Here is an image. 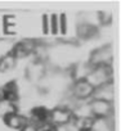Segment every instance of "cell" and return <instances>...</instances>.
Wrapping results in <instances>:
<instances>
[{
  "mask_svg": "<svg viewBox=\"0 0 121 131\" xmlns=\"http://www.w3.org/2000/svg\"><path fill=\"white\" fill-rule=\"evenodd\" d=\"M85 81L93 89H97L107 82H113V66L112 67H93V70L85 77Z\"/></svg>",
  "mask_w": 121,
  "mask_h": 131,
  "instance_id": "6da1fadb",
  "label": "cell"
},
{
  "mask_svg": "<svg viewBox=\"0 0 121 131\" xmlns=\"http://www.w3.org/2000/svg\"><path fill=\"white\" fill-rule=\"evenodd\" d=\"M93 67H112L113 66V48L112 45H103L95 49L88 60Z\"/></svg>",
  "mask_w": 121,
  "mask_h": 131,
  "instance_id": "7a4b0ae2",
  "label": "cell"
},
{
  "mask_svg": "<svg viewBox=\"0 0 121 131\" xmlns=\"http://www.w3.org/2000/svg\"><path fill=\"white\" fill-rule=\"evenodd\" d=\"M74 116L72 112L68 111L67 108H63L60 105H55L53 108L49 109V117H48V122L55 127H63L66 125H68L72 121Z\"/></svg>",
  "mask_w": 121,
  "mask_h": 131,
  "instance_id": "3957f363",
  "label": "cell"
},
{
  "mask_svg": "<svg viewBox=\"0 0 121 131\" xmlns=\"http://www.w3.org/2000/svg\"><path fill=\"white\" fill-rule=\"evenodd\" d=\"M94 89L85 81V80H77L74 81L70 88H68V93L71 94L72 98H75L79 102H88L92 100V95H93Z\"/></svg>",
  "mask_w": 121,
  "mask_h": 131,
  "instance_id": "277c9868",
  "label": "cell"
},
{
  "mask_svg": "<svg viewBox=\"0 0 121 131\" xmlns=\"http://www.w3.org/2000/svg\"><path fill=\"white\" fill-rule=\"evenodd\" d=\"M2 121L11 131H21L28 125V119L26 113L19 111H13L2 117Z\"/></svg>",
  "mask_w": 121,
  "mask_h": 131,
  "instance_id": "5b68a950",
  "label": "cell"
},
{
  "mask_svg": "<svg viewBox=\"0 0 121 131\" xmlns=\"http://www.w3.org/2000/svg\"><path fill=\"white\" fill-rule=\"evenodd\" d=\"M48 71L46 63L41 59H36L27 64L26 67V79L28 82H40Z\"/></svg>",
  "mask_w": 121,
  "mask_h": 131,
  "instance_id": "8992f818",
  "label": "cell"
},
{
  "mask_svg": "<svg viewBox=\"0 0 121 131\" xmlns=\"http://www.w3.org/2000/svg\"><path fill=\"white\" fill-rule=\"evenodd\" d=\"M92 116L95 119H104L112 114H115V104L102 102V100H90Z\"/></svg>",
  "mask_w": 121,
  "mask_h": 131,
  "instance_id": "52a82bcc",
  "label": "cell"
},
{
  "mask_svg": "<svg viewBox=\"0 0 121 131\" xmlns=\"http://www.w3.org/2000/svg\"><path fill=\"white\" fill-rule=\"evenodd\" d=\"M93 100H102V102H107V103H115V84L113 82H107L97 89H94L93 95H92Z\"/></svg>",
  "mask_w": 121,
  "mask_h": 131,
  "instance_id": "ba28073f",
  "label": "cell"
},
{
  "mask_svg": "<svg viewBox=\"0 0 121 131\" xmlns=\"http://www.w3.org/2000/svg\"><path fill=\"white\" fill-rule=\"evenodd\" d=\"M2 89H3V94H4V102L14 104L17 107V103L21 98L17 80H12V81L7 82L5 85L2 86Z\"/></svg>",
  "mask_w": 121,
  "mask_h": 131,
  "instance_id": "9c48e42d",
  "label": "cell"
},
{
  "mask_svg": "<svg viewBox=\"0 0 121 131\" xmlns=\"http://www.w3.org/2000/svg\"><path fill=\"white\" fill-rule=\"evenodd\" d=\"M98 34V28L95 25H90L86 22H80L76 26V36L81 40H90Z\"/></svg>",
  "mask_w": 121,
  "mask_h": 131,
  "instance_id": "30bf717a",
  "label": "cell"
},
{
  "mask_svg": "<svg viewBox=\"0 0 121 131\" xmlns=\"http://www.w3.org/2000/svg\"><path fill=\"white\" fill-rule=\"evenodd\" d=\"M72 123L76 128V131H92L94 125V118H72Z\"/></svg>",
  "mask_w": 121,
  "mask_h": 131,
  "instance_id": "8fae6325",
  "label": "cell"
},
{
  "mask_svg": "<svg viewBox=\"0 0 121 131\" xmlns=\"http://www.w3.org/2000/svg\"><path fill=\"white\" fill-rule=\"evenodd\" d=\"M4 28H5V26H4V16H0V37L5 36L4 35Z\"/></svg>",
  "mask_w": 121,
  "mask_h": 131,
  "instance_id": "7c38bea8",
  "label": "cell"
},
{
  "mask_svg": "<svg viewBox=\"0 0 121 131\" xmlns=\"http://www.w3.org/2000/svg\"><path fill=\"white\" fill-rule=\"evenodd\" d=\"M21 131H37V128L35 127V126H32V125H27L23 130H21Z\"/></svg>",
  "mask_w": 121,
  "mask_h": 131,
  "instance_id": "4fadbf2b",
  "label": "cell"
},
{
  "mask_svg": "<svg viewBox=\"0 0 121 131\" xmlns=\"http://www.w3.org/2000/svg\"><path fill=\"white\" fill-rule=\"evenodd\" d=\"M4 102V94H3V89H2V86H0V104H2Z\"/></svg>",
  "mask_w": 121,
  "mask_h": 131,
  "instance_id": "5bb4252c",
  "label": "cell"
}]
</instances>
